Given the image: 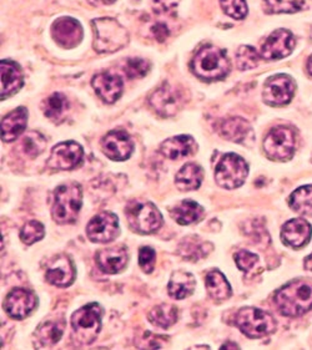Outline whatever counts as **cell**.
Masks as SVG:
<instances>
[{"label": "cell", "mask_w": 312, "mask_h": 350, "mask_svg": "<svg viewBox=\"0 0 312 350\" xmlns=\"http://www.w3.org/2000/svg\"><path fill=\"white\" fill-rule=\"evenodd\" d=\"M274 304L285 317L305 314L312 309V284L300 280L287 283L274 295Z\"/></svg>", "instance_id": "cell-1"}, {"label": "cell", "mask_w": 312, "mask_h": 350, "mask_svg": "<svg viewBox=\"0 0 312 350\" xmlns=\"http://www.w3.org/2000/svg\"><path fill=\"white\" fill-rule=\"evenodd\" d=\"M192 70L195 77L204 81H216L224 79L230 71L226 53L213 45L204 46L194 56Z\"/></svg>", "instance_id": "cell-2"}, {"label": "cell", "mask_w": 312, "mask_h": 350, "mask_svg": "<svg viewBox=\"0 0 312 350\" xmlns=\"http://www.w3.org/2000/svg\"><path fill=\"white\" fill-rule=\"evenodd\" d=\"M94 50L99 54H110L122 49L129 42L127 29L113 18H99L92 21Z\"/></svg>", "instance_id": "cell-3"}, {"label": "cell", "mask_w": 312, "mask_h": 350, "mask_svg": "<svg viewBox=\"0 0 312 350\" xmlns=\"http://www.w3.org/2000/svg\"><path fill=\"white\" fill-rule=\"evenodd\" d=\"M83 204V192L78 183L59 186L54 192L51 207L53 219L59 224H70L77 221Z\"/></svg>", "instance_id": "cell-4"}, {"label": "cell", "mask_w": 312, "mask_h": 350, "mask_svg": "<svg viewBox=\"0 0 312 350\" xmlns=\"http://www.w3.org/2000/svg\"><path fill=\"white\" fill-rule=\"evenodd\" d=\"M103 309L98 303H90L71 315L73 339L79 345L92 344L101 330Z\"/></svg>", "instance_id": "cell-5"}, {"label": "cell", "mask_w": 312, "mask_h": 350, "mask_svg": "<svg viewBox=\"0 0 312 350\" xmlns=\"http://www.w3.org/2000/svg\"><path fill=\"white\" fill-rule=\"evenodd\" d=\"M235 325L248 338H263L276 330V321L263 309L246 307L242 308L234 319Z\"/></svg>", "instance_id": "cell-6"}, {"label": "cell", "mask_w": 312, "mask_h": 350, "mask_svg": "<svg viewBox=\"0 0 312 350\" xmlns=\"http://www.w3.org/2000/svg\"><path fill=\"white\" fill-rule=\"evenodd\" d=\"M125 213L131 230L140 234H151L163 226V215L154 203L148 201H131Z\"/></svg>", "instance_id": "cell-7"}, {"label": "cell", "mask_w": 312, "mask_h": 350, "mask_svg": "<svg viewBox=\"0 0 312 350\" xmlns=\"http://www.w3.org/2000/svg\"><path fill=\"white\" fill-rule=\"evenodd\" d=\"M296 135L287 126H276L266 135L263 151L272 161H289L295 154Z\"/></svg>", "instance_id": "cell-8"}, {"label": "cell", "mask_w": 312, "mask_h": 350, "mask_svg": "<svg viewBox=\"0 0 312 350\" xmlns=\"http://www.w3.org/2000/svg\"><path fill=\"white\" fill-rule=\"evenodd\" d=\"M248 175V163L242 156L236 154L222 156L215 168V180L222 189H239L245 183Z\"/></svg>", "instance_id": "cell-9"}, {"label": "cell", "mask_w": 312, "mask_h": 350, "mask_svg": "<svg viewBox=\"0 0 312 350\" xmlns=\"http://www.w3.org/2000/svg\"><path fill=\"white\" fill-rule=\"evenodd\" d=\"M296 92V84L289 75L278 74L271 77L263 84V101L270 106L289 104Z\"/></svg>", "instance_id": "cell-10"}, {"label": "cell", "mask_w": 312, "mask_h": 350, "mask_svg": "<svg viewBox=\"0 0 312 350\" xmlns=\"http://www.w3.org/2000/svg\"><path fill=\"white\" fill-rule=\"evenodd\" d=\"M149 104L160 116L171 118L184 106V94L169 84H164L150 95Z\"/></svg>", "instance_id": "cell-11"}, {"label": "cell", "mask_w": 312, "mask_h": 350, "mask_svg": "<svg viewBox=\"0 0 312 350\" xmlns=\"http://www.w3.org/2000/svg\"><path fill=\"white\" fill-rule=\"evenodd\" d=\"M120 233L119 219L112 212H101L86 226V236L94 243H109Z\"/></svg>", "instance_id": "cell-12"}, {"label": "cell", "mask_w": 312, "mask_h": 350, "mask_svg": "<svg viewBox=\"0 0 312 350\" xmlns=\"http://www.w3.org/2000/svg\"><path fill=\"white\" fill-rule=\"evenodd\" d=\"M84 150L75 141H66L51 150L48 166L57 171H70L83 161Z\"/></svg>", "instance_id": "cell-13"}, {"label": "cell", "mask_w": 312, "mask_h": 350, "mask_svg": "<svg viewBox=\"0 0 312 350\" xmlns=\"http://www.w3.org/2000/svg\"><path fill=\"white\" fill-rule=\"evenodd\" d=\"M295 48V38L290 30L277 29L263 42L260 56L265 60H280L290 55Z\"/></svg>", "instance_id": "cell-14"}, {"label": "cell", "mask_w": 312, "mask_h": 350, "mask_svg": "<svg viewBox=\"0 0 312 350\" xmlns=\"http://www.w3.org/2000/svg\"><path fill=\"white\" fill-rule=\"evenodd\" d=\"M103 152L113 161H125L133 154L134 142L128 133L122 130H113L101 140Z\"/></svg>", "instance_id": "cell-15"}, {"label": "cell", "mask_w": 312, "mask_h": 350, "mask_svg": "<svg viewBox=\"0 0 312 350\" xmlns=\"http://www.w3.org/2000/svg\"><path fill=\"white\" fill-rule=\"evenodd\" d=\"M38 304V298L34 292L25 288H15L5 297L4 309L9 317L22 321L27 318Z\"/></svg>", "instance_id": "cell-16"}, {"label": "cell", "mask_w": 312, "mask_h": 350, "mask_svg": "<svg viewBox=\"0 0 312 350\" xmlns=\"http://www.w3.org/2000/svg\"><path fill=\"white\" fill-rule=\"evenodd\" d=\"M54 40L64 49H73L83 40V27L78 21L65 16L55 21L51 28Z\"/></svg>", "instance_id": "cell-17"}, {"label": "cell", "mask_w": 312, "mask_h": 350, "mask_svg": "<svg viewBox=\"0 0 312 350\" xmlns=\"http://www.w3.org/2000/svg\"><path fill=\"white\" fill-rule=\"evenodd\" d=\"M92 86L96 95L107 104H114L119 100L124 90L121 77L110 71L96 74L92 77Z\"/></svg>", "instance_id": "cell-18"}, {"label": "cell", "mask_w": 312, "mask_h": 350, "mask_svg": "<svg viewBox=\"0 0 312 350\" xmlns=\"http://www.w3.org/2000/svg\"><path fill=\"white\" fill-rule=\"evenodd\" d=\"M128 250L124 245L100 250L95 256L96 265L104 273L107 274L120 273L128 265Z\"/></svg>", "instance_id": "cell-19"}, {"label": "cell", "mask_w": 312, "mask_h": 350, "mask_svg": "<svg viewBox=\"0 0 312 350\" xmlns=\"http://www.w3.org/2000/svg\"><path fill=\"white\" fill-rule=\"evenodd\" d=\"M45 280L55 287H69L75 280V268L64 254L51 259L45 273Z\"/></svg>", "instance_id": "cell-20"}, {"label": "cell", "mask_w": 312, "mask_h": 350, "mask_svg": "<svg viewBox=\"0 0 312 350\" xmlns=\"http://www.w3.org/2000/svg\"><path fill=\"white\" fill-rule=\"evenodd\" d=\"M312 236L311 224L304 218L290 219L283 226L281 239L285 245L292 248H301L310 242Z\"/></svg>", "instance_id": "cell-21"}, {"label": "cell", "mask_w": 312, "mask_h": 350, "mask_svg": "<svg viewBox=\"0 0 312 350\" xmlns=\"http://www.w3.org/2000/svg\"><path fill=\"white\" fill-rule=\"evenodd\" d=\"M1 100L13 96L22 89L24 80L21 66L12 60H1Z\"/></svg>", "instance_id": "cell-22"}, {"label": "cell", "mask_w": 312, "mask_h": 350, "mask_svg": "<svg viewBox=\"0 0 312 350\" xmlns=\"http://www.w3.org/2000/svg\"><path fill=\"white\" fill-rule=\"evenodd\" d=\"M28 110L25 107H18L1 120V140L13 142L27 129Z\"/></svg>", "instance_id": "cell-23"}, {"label": "cell", "mask_w": 312, "mask_h": 350, "mask_svg": "<svg viewBox=\"0 0 312 350\" xmlns=\"http://www.w3.org/2000/svg\"><path fill=\"white\" fill-rule=\"evenodd\" d=\"M198 145L192 136L180 135L164 141L160 145V152L169 160H180L194 154Z\"/></svg>", "instance_id": "cell-24"}, {"label": "cell", "mask_w": 312, "mask_h": 350, "mask_svg": "<svg viewBox=\"0 0 312 350\" xmlns=\"http://www.w3.org/2000/svg\"><path fill=\"white\" fill-rule=\"evenodd\" d=\"M219 131L222 137L236 144H248V141L254 139V133L250 124L242 118H231L221 121Z\"/></svg>", "instance_id": "cell-25"}, {"label": "cell", "mask_w": 312, "mask_h": 350, "mask_svg": "<svg viewBox=\"0 0 312 350\" xmlns=\"http://www.w3.org/2000/svg\"><path fill=\"white\" fill-rule=\"evenodd\" d=\"M64 321L55 319L44 322L34 333V345L36 348H51L62 339L65 329Z\"/></svg>", "instance_id": "cell-26"}, {"label": "cell", "mask_w": 312, "mask_h": 350, "mask_svg": "<svg viewBox=\"0 0 312 350\" xmlns=\"http://www.w3.org/2000/svg\"><path fill=\"white\" fill-rule=\"evenodd\" d=\"M195 284H196L195 278L192 273H187L184 271H177L171 274L168 292L171 298L181 301L192 295V292L195 289Z\"/></svg>", "instance_id": "cell-27"}, {"label": "cell", "mask_w": 312, "mask_h": 350, "mask_svg": "<svg viewBox=\"0 0 312 350\" xmlns=\"http://www.w3.org/2000/svg\"><path fill=\"white\" fill-rule=\"evenodd\" d=\"M171 217L181 226L196 224L204 216V208L192 200H184L170 211Z\"/></svg>", "instance_id": "cell-28"}, {"label": "cell", "mask_w": 312, "mask_h": 350, "mask_svg": "<svg viewBox=\"0 0 312 350\" xmlns=\"http://www.w3.org/2000/svg\"><path fill=\"white\" fill-rule=\"evenodd\" d=\"M211 251H213V245L203 241L198 236H189L183 239L179 245V254L192 262L204 258Z\"/></svg>", "instance_id": "cell-29"}, {"label": "cell", "mask_w": 312, "mask_h": 350, "mask_svg": "<svg viewBox=\"0 0 312 350\" xmlns=\"http://www.w3.org/2000/svg\"><path fill=\"white\" fill-rule=\"evenodd\" d=\"M204 171L196 163H186L175 176V185L180 191H194L200 187Z\"/></svg>", "instance_id": "cell-30"}, {"label": "cell", "mask_w": 312, "mask_h": 350, "mask_svg": "<svg viewBox=\"0 0 312 350\" xmlns=\"http://www.w3.org/2000/svg\"><path fill=\"white\" fill-rule=\"evenodd\" d=\"M205 286L209 295L215 301H225L231 295V286L220 271L213 269L206 274Z\"/></svg>", "instance_id": "cell-31"}, {"label": "cell", "mask_w": 312, "mask_h": 350, "mask_svg": "<svg viewBox=\"0 0 312 350\" xmlns=\"http://www.w3.org/2000/svg\"><path fill=\"white\" fill-rule=\"evenodd\" d=\"M291 210L302 216H312V185L302 186L289 197Z\"/></svg>", "instance_id": "cell-32"}, {"label": "cell", "mask_w": 312, "mask_h": 350, "mask_svg": "<svg viewBox=\"0 0 312 350\" xmlns=\"http://www.w3.org/2000/svg\"><path fill=\"white\" fill-rule=\"evenodd\" d=\"M179 310L177 307L171 304H160L156 306L155 308L151 309L149 313V321L153 325L159 328H170L178 322Z\"/></svg>", "instance_id": "cell-33"}, {"label": "cell", "mask_w": 312, "mask_h": 350, "mask_svg": "<svg viewBox=\"0 0 312 350\" xmlns=\"http://www.w3.org/2000/svg\"><path fill=\"white\" fill-rule=\"evenodd\" d=\"M44 113L51 121L64 119L69 110L68 98L62 92H54L43 103Z\"/></svg>", "instance_id": "cell-34"}, {"label": "cell", "mask_w": 312, "mask_h": 350, "mask_svg": "<svg viewBox=\"0 0 312 350\" xmlns=\"http://www.w3.org/2000/svg\"><path fill=\"white\" fill-rule=\"evenodd\" d=\"M19 150L29 159H36L47 148V139L38 131H29L21 139Z\"/></svg>", "instance_id": "cell-35"}, {"label": "cell", "mask_w": 312, "mask_h": 350, "mask_svg": "<svg viewBox=\"0 0 312 350\" xmlns=\"http://www.w3.org/2000/svg\"><path fill=\"white\" fill-rule=\"evenodd\" d=\"M263 5L269 14H292L305 7V0H263Z\"/></svg>", "instance_id": "cell-36"}, {"label": "cell", "mask_w": 312, "mask_h": 350, "mask_svg": "<svg viewBox=\"0 0 312 350\" xmlns=\"http://www.w3.org/2000/svg\"><path fill=\"white\" fill-rule=\"evenodd\" d=\"M260 54L252 46L242 45L236 53V63L240 70H250L259 65Z\"/></svg>", "instance_id": "cell-37"}, {"label": "cell", "mask_w": 312, "mask_h": 350, "mask_svg": "<svg viewBox=\"0 0 312 350\" xmlns=\"http://www.w3.org/2000/svg\"><path fill=\"white\" fill-rule=\"evenodd\" d=\"M44 236H45V228L43 224L36 219L27 222L21 230V239L25 245H30L39 242L44 239Z\"/></svg>", "instance_id": "cell-38"}, {"label": "cell", "mask_w": 312, "mask_h": 350, "mask_svg": "<svg viewBox=\"0 0 312 350\" xmlns=\"http://www.w3.org/2000/svg\"><path fill=\"white\" fill-rule=\"evenodd\" d=\"M150 69L149 62L140 57H131L124 64V72L129 79H140L144 77Z\"/></svg>", "instance_id": "cell-39"}, {"label": "cell", "mask_w": 312, "mask_h": 350, "mask_svg": "<svg viewBox=\"0 0 312 350\" xmlns=\"http://www.w3.org/2000/svg\"><path fill=\"white\" fill-rule=\"evenodd\" d=\"M225 14L236 21H242L248 15V4L245 0H220Z\"/></svg>", "instance_id": "cell-40"}, {"label": "cell", "mask_w": 312, "mask_h": 350, "mask_svg": "<svg viewBox=\"0 0 312 350\" xmlns=\"http://www.w3.org/2000/svg\"><path fill=\"white\" fill-rule=\"evenodd\" d=\"M156 262V253L151 247H142L139 251V266L145 273L154 271Z\"/></svg>", "instance_id": "cell-41"}, {"label": "cell", "mask_w": 312, "mask_h": 350, "mask_svg": "<svg viewBox=\"0 0 312 350\" xmlns=\"http://www.w3.org/2000/svg\"><path fill=\"white\" fill-rule=\"evenodd\" d=\"M235 263L237 268L242 271V272H248L252 267L255 266L257 263L259 257L256 256L255 253L248 252L246 250H242L235 254Z\"/></svg>", "instance_id": "cell-42"}, {"label": "cell", "mask_w": 312, "mask_h": 350, "mask_svg": "<svg viewBox=\"0 0 312 350\" xmlns=\"http://www.w3.org/2000/svg\"><path fill=\"white\" fill-rule=\"evenodd\" d=\"M180 0H153V8L157 14H172Z\"/></svg>", "instance_id": "cell-43"}, {"label": "cell", "mask_w": 312, "mask_h": 350, "mask_svg": "<svg viewBox=\"0 0 312 350\" xmlns=\"http://www.w3.org/2000/svg\"><path fill=\"white\" fill-rule=\"evenodd\" d=\"M151 34L155 38V40L159 42H163L170 36V30L164 24V23H155L151 27Z\"/></svg>", "instance_id": "cell-44"}, {"label": "cell", "mask_w": 312, "mask_h": 350, "mask_svg": "<svg viewBox=\"0 0 312 350\" xmlns=\"http://www.w3.org/2000/svg\"><path fill=\"white\" fill-rule=\"evenodd\" d=\"M92 5H95V7H100V5H110V4H113L115 0H88Z\"/></svg>", "instance_id": "cell-45"}, {"label": "cell", "mask_w": 312, "mask_h": 350, "mask_svg": "<svg viewBox=\"0 0 312 350\" xmlns=\"http://www.w3.org/2000/svg\"><path fill=\"white\" fill-rule=\"evenodd\" d=\"M221 349H239V345L233 342H227V343L221 345Z\"/></svg>", "instance_id": "cell-46"}, {"label": "cell", "mask_w": 312, "mask_h": 350, "mask_svg": "<svg viewBox=\"0 0 312 350\" xmlns=\"http://www.w3.org/2000/svg\"><path fill=\"white\" fill-rule=\"evenodd\" d=\"M304 266H305V269L312 272V253L310 256H307V257H306L305 262H304Z\"/></svg>", "instance_id": "cell-47"}, {"label": "cell", "mask_w": 312, "mask_h": 350, "mask_svg": "<svg viewBox=\"0 0 312 350\" xmlns=\"http://www.w3.org/2000/svg\"><path fill=\"white\" fill-rule=\"evenodd\" d=\"M307 71L312 75V55L309 57V62H307Z\"/></svg>", "instance_id": "cell-48"}]
</instances>
